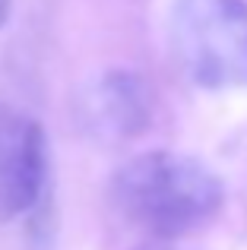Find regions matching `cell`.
<instances>
[{
    "label": "cell",
    "instance_id": "1",
    "mask_svg": "<svg viewBox=\"0 0 247 250\" xmlns=\"http://www.w3.org/2000/svg\"><path fill=\"white\" fill-rule=\"evenodd\" d=\"M111 206L152 238H184L222 209L225 190L200 159L152 149L127 159L111 177Z\"/></svg>",
    "mask_w": 247,
    "mask_h": 250
},
{
    "label": "cell",
    "instance_id": "2",
    "mask_svg": "<svg viewBox=\"0 0 247 250\" xmlns=\"http://www.w3.org/2000/svg\"><path fill=\"white\" fill-rule=\"evenodd\" d=\"M168 35L184 76L200 89H247V0H178Z\"/></svg>",
    "mask_w": 247,
    "mask_h": 250
},
{
    "label": "cell",
    "instance_id": "3",
    "mask_svg": "<svg viewBox=\"0 0 247 250\" xmlns=\"http://www.w3.org/2000/svg\"><path fill=\"white\" fill-rule=\"evenodd\" d=\"M48 190V143L32 114L0 104V225L29 215Z\"/></svg>",
    "mask_w": 247,
    "mask_h": 250
},
{
    "label": "cell",
    "instance_id": "4",
    "mask_svg": "<svg viewBox=\"0 0 247 250\" xmlns=\"http://www.w3.org/2000/svg\"><path fill=\"white\" fill-rule=\"evenodd\" d=\"M155 114L152 85L133 70H108L82 98L86 127L102 143H127L149 127Z\"/></svg>",
    "mask_w": 247,
    "mask_h": 250
},
{
    "label": "cell",
    "instance_id": "5",
    "mask_svg": "<svg viewBox=\"0 0 247 250\" xmlns=\"http://www.w3.org/2000/svg\"><path fill=\"white\" fill-rule=\"evenodd\" d=\"M10 10H13V0H0V29H3L6 19H10Z\"/></svg>",
    "mask_w": 247,
    "mask_h": 250
},
{
    "label": "cell",
    "instance_id": "6",
    "mask_svg": "<svg viewBox=\"0 0 247 250\" xmlns=\"http://www.w3.org/2000/svg\"><path fill=\"white\" fill-rule=\"evenodd\" d=\"M136 250H168V247H155V244H149V247H136Z\"/></svg>",
    "mask_w": 247,
    "mask_h": 250
}]
</instances>
